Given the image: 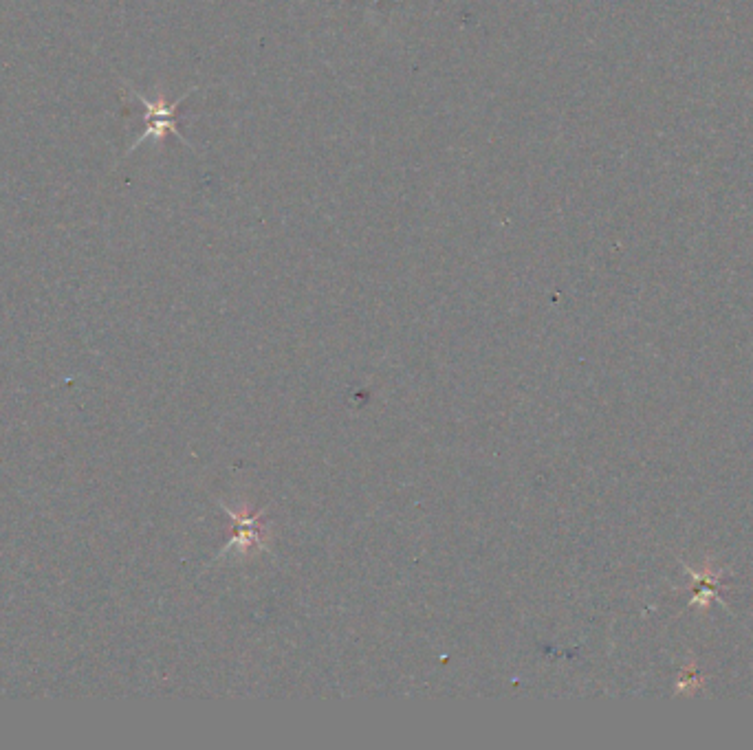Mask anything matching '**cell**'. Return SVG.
Returning <instances> with one entry per match:
<instances>
[{"mask_svg": "<svg viewBox=\"0 0 753 750\" xmlns=\"http://www.w3.org/2000/svg\"><path fill=\"white\" fill-rule=\"evenodd\" d=\"M128 91H130V95H133V97L137 99V102H139L141 106L146 108V117H144L146 130L141 132V135L135 139V143H133V146H130L128 152H135V150H137V148L141 146V143H144L146 139H157V141H161L166 135L179 137V139L185 143V146L192 148V143L183 137V132H181L179 126H177V108L183 104V99H185V97L192 95L194 88H192V91L185 93L183 97L174 99V102H166V99H163V97H159L157 102H150V99H146L144 95H139V91H135L133 86H128Z\"/></svg>", "mask_w": 753, "mask_h": 750, "instance_id": "obj_1", "label": "cell"}, {"mask_svg": "<svg viewBox=\"0 0 753 750\" xmlns=\"http://www.w3.org/2000/svg\"><path fill=\"white\" fill-rule=\"evenodd\" d=\"M685 570L690 572V575L696 579V594L694 599L690 601V605H698V608H707L709 601L712 599H718V592H716V586L720 581V572L718 570H709V568H703L701 572L692 570L690 566H685Z\"/></svg>", "mask_w": 753, "mask_h": 750, "instance_id": "obj_2", "label": "cell"}, {"mask_svg": "<svg viewBox=\"0 0 753 750\" xmlns=\"http://www.w3.org/2000/svg\"><path fill=\"white\" fill-rule=\"evenodd\" d=\"M703 687V680H701V676H698L696 674V665L694 663H690V665H687L685 667V671H683V678L679 680V689H676V691H685V693H694L696 689H701Z\"/></svg>", "mask_w": 753, "mask_h": 750, "instance_id": "obj_3", "label": "cell"}]
</instances>
